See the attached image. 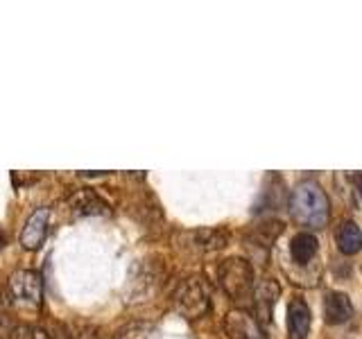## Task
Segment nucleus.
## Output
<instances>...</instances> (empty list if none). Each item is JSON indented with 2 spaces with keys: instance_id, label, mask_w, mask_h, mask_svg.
I'll return each mask as SVG.
<instances>
[{
  "instance_id": "a211bd4d",
  "label": "nucleus",
  "mask_w": 362,
  "mask_h": 339,
  "mask_svg": "<svg viewBox=\"0 0 362 339\" xmlns=\"http://www.w3.org/2000/svg\"><path fill=\"white\" fill-rule=\"evenodd\" d=\"M3 246H5V235L0 233V249H3Z\"/></svg>"
},
{
  "instance_id": "39448f33",
  "label": "nucleus",
  "mask_w": 362,
  "mask_h": 339,
  "mask_svg": "<svg viewBox=\"0 0 362 339\" xmlns=\"http://www.w3.org/2000/svg\"><path fill=\"white\" fill-rule=\"evenodd\" d=\"M9 297L18 305L25 308H37L43 297V280L37 271L18 269L9 276Z\"/></svg>"
},
{
  "instance_id": "423d86ee",
  "label": "nucleus",
  "mask_w": 362,
  "mask_h": 339,
  "mask_svg": "<svg viewBox=\"0 0 362 339\" xmlns=\"http://www.w3.org/2000/svg\"><path fill=\"white\" fill-rule=\"evenodd\" d=\"M279 297H281V285L274 278H263L254 287V294H252L254 314L252 316L263 331L272 323V319H274L272 314H274V305H276Z\"/></svg>"
},
{
  "instance_id": "6e6552de",
  "label": "nucleus",
  "mask_w": 362,
  "mask_h": 339,
  "mask_svg": "<svg viewBox=\"0 0 362 339\" xmlns=\"http://www.w3.org/2000/svg\"><path fill=\"white\" fill-rule=\"evenodd\" d=\"M48 220H50V208H37L28 218L21 233V246L25 251H37L43 244L45 233H48Z\"/></svg>"
},
{
  "instance_id": "ddd939ff",
  "label": "nucleus",
  "mask_w": 362,
  "mask_h": 339,
  "mask_svg": "<svg viewBox=\"0 0 362 339\" xmlns=\"http://www.w3.org/2000/svg\"><path fill=\"white\" fill-rule=\"evenodd\" d=\"M335 244L337 249L342 251L344 256H354L360 251L362 246V233H360V226L356 222H339V226L335 229Z\"/></svg>"
},
{
  "instance_id": "9d476101",
  "label": "nucleus",
  "mask_w": 362,
  "mask_h": 339,
  "mask_svg": "<svg viewBox=\"0 0 362 339\" xmlns=\"http://www.w3.org/2000/svg\"><path fill=\"white\" fill-rule=\"evenodd\" d=\"M313 314L308 303L301 299H292L288 305V337L290 339H308Z\"/></svg>"
},
{
  "instance_id": "4468645a",
  "label": "nucleus",
  "mask_w": 362,
  "mask_h": 339,
  "mask_svg": "<svg viewBox=\"0 0 362 339\" xmlns=\"http://www.w3.org/2000/svg\"><path fill=\"white\" fill-rule=\"evenodd\" d=\"M281 233H283V222L267 220V222H260L258 226H254L252 233L247 235V242L254 244L256 249H263V251H267V249L274 246L276 237Z\"/></svg>"
},
{
  "instance_id": "0eeeda50",
  "label": "nucleus",
  "mask_w": 362,
  "mask_h": 339,
  "mask_svg": "<svg viewBox=\"0 0 362 339\" xmlns=\"http://www.w3.org/2000/svg\"><path fill=\"white\" fill-rule=\"evenodd\" d=\"M224 331L231 339H267L265 337V331L256 323V319L252 316L249 310H240L235 308L226 314L224 319Z\"/></svg>"
},
{
  "instance_id": "9b49d317",
  "label": "nucleus",
  "mask_w": 362,
  "mask_h": 339,
  "mask_svg": "<svg viewBox=\"0 0 362 339\" xmlns=\"http://www.w3.org/2000/svg\"><path fill=\"white\" fill-rule=\"evenodd\" d=\"M71 213L75 218H82V215H107L109 203L102 199L95 190L82 188L71 197Z\"/></svg>"
},
{
  "instance_id": "f8f14e48",
  "label": "nucleus",
  "mask_w": 362,
  "mask_h": 339,
  "mask_svg": "<svg viewBox=\"0 0 362 339\" xmlns=\"http://www.w3.org/2000/svg\"><path fill=\"white\" fill-rule=\"evenodd\" d=\"M320 251V240L310 231H301L290 240V256L297 265H310Z\"/></svg>"
},
{
  "instance_id": "f257e3e1",
  "label": "nucleus",
  "mask_w": 362,
  "mask_h": 339,
  "mask_svg": "<svg viewBox=\"0 0 362 339\" xmlns=\"http://www.w3.org/2000/svg\"><path fill=\"white\" fill-rule=\"evenodd\" d=\"M290 215L292 220L305 226V229H322L328 222V197L320 184L315 181H301L292 190L290 197Z\"/></svg>"
},
{
  "instance_id": "1a4fd4ad",
  "label": "nucleus",
  "mask_w": 362,
  "mask_h": 339,
  "mask_svg": "<svg viewBox=\"0 0 362 339\" xmlns=\"http://www.w3.org/2000/svg\"><path fill=\"white\" fill-rule=\"evenodd\" d=\"M354 312H356V308H354V303H351L349 294L335 292V290L326 292V297H324V319H326V323H331V326L346 323V321H351Z\"/></svg>"
},
{
  "instance_id": "dca6fc26",
  "label": "nucleus",
  "mask_w": 362,
  "mask_h": 339,
  "mask_svg": "<svg viewBox=\"0 0 362 339\" xmlns=\"http://www.w3.org/2000/svg\"><path fill=\"white\" fill-rule=\"evenodd\" d=\"M9 339H52V337L39 326L18 323L14 328H9Z\"/></svg>"
},
{
  "instance_id": "7ed1b4c3",
  "label": "nucleus",
  "mask_w": 362,
  "mask_h": 339,
  "mask_svg": "<svg viewBox=\"0 0 362 339\" xmlns=\"http://www.w3.org/2000/svg\"><path fill=\"white\" fill-rule=\"evenodd\" d=\"M175 308L188 321L206 316L211 310V290L202 276L186 278L175 292Z\"/></svg>"
},
{
  "instance_id": "20e7f679",
  "label": "nucleus",
  "mask_w": 362,
  "mask_h": 339,
  "mask_svg": "<svg viewBox=\"0 0 362 339\" xmlns=\"http://www.w3.org/2000/svg\"><path fill=\"white\" fill-rule=\"evenodd\" d=\"M177 246H181V251L188 254H211L220 251L229 244V233L224 229H195V231H181L175 235Z\"/></svg>"
},
{
  "instance_id": "f03ea898",
  "label": "nucleus",
  "mask_w": 362,
  "mask_h": 339,
  "mask_svg": "<svg viewBox=\"0 0 362 339\" xmlns=\"http://www.w3.org/2000/svg\"><path fill=\"white\" fill-rule=\"evenodd\" d=\"M215 274H218V282L226 292V297L240 305V310H243V305L252 303V294L256 287L254 285L256 274H254V265L249 263V260L226 258L218 265Z\"/></svg>"
},
{
  "instance_id": "2eb2a0df",
  "label": "nucleus",
  "mask_w": 362,
  "mask_h": 339,
  "mask_svg": "<svg viewBox=\"0 0 362 339\" xmlns=\"http://www.w3.org/2000/svg\"><path fill=\"white\" fill-rule=\"evenodd\" d=\"M57 339H98L95 328L86 323H57Z\"/></svg>"
},
{
  "instance_id": "f3484780",
  "label": "nucleus",
  "mask_w": 362,
  "mask_h": 339,
  "mask_svg": "<svg viewBox=\"0 0 362 339\" xmlns=\"http://www.w3.org/2000/svg\"><path fill=\"white\" fill-rule=\"evenodd\" d=\"M11 321V301L7 294L0 290V331H7Z\"/></svg>"
}]
</instances>
